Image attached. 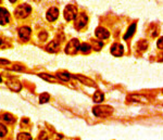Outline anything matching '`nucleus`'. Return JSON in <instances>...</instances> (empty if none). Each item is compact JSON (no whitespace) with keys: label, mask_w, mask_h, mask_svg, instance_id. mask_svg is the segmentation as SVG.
<instances>
[{"label":"nucleus","mask_w":163,"mask_h":140,"mask_svg":"<svg viewBox=\"0 0 163 140\" xmlns=\"http://www.w3.org/2000/svg\"><path fill=\"white\" fill-rule=\"evenodd\" d=\"M46 50L48 52H57L59 50V42L56 41V40L49 42L48 45L46 46Z\"/></svg>","instance_id":"nucleus-11"},{"label":"nucleus","mask_w":163,"mask_h":140,"mask_svg":"<svg viewBox=\"0 0 163 140\" xmlns=\"http://www.w3.org/2000/svg\"><path fill=\"white\" fill-rule=\"evenodd\" d=\"M18 140H32V136L27 133H20L18 135Z\"/></svg>","instance_id":"nucleus-16"},{"label":"nucleus","mask_w":163,"mask_h":140,"mask_svg":"<svg viewBox=\"0 0 163 140\" xmlns=\"http://www.w3.org/2000/svg\"><path fill=\"white\" fill-rule=\"evenodd\" d=\"M46 38H47V33L40 34V39H41V40H45Z\"/></svg>","instance_id":"nucleus-26"},{"label":"nucleus","mask_w":163,"mask_h":140,"mask_svg":"<svg viewBox=\"0 0 163 140\" xmlns=\"http://www.w3.org/2000/svg\"><path fill=\"white\" fill-rule=\"evenodd\" d=\"M0 81H1V76H0Z\"/></svg>","instance_id":"nucleus-29"},{"label":"nucleus","mask_w":163,"mask_h":140,"mask_svg":"<svg viewBox=\"0 0 163 140\" xmlns=\"http://www.w3.org/2000/svg\"><path fill=\"white\" fill-rule=\"evenodd\" d=\"M7 133H8V129L7 127L3 124H0V137H3V136H6Z\"/></svg>","instance_id":"nucleus-20"},{"label":"nucleus","mask_w":163,"mask_h":140,"mask_svg":"<svg viewBox=\"0 0 163 140\" xmlns=\"http://www.w3.org/2000/svg\"><path fill=\"white\" fill-rule=\"evenodd\" d=\"M93 112L97 116L107 117L109 115H111L112 112H113V109L109 105H98V107H95L93 109Z\"/></svg>","instance_id":"nucleus-1"},{"label":"nucleus","mask_w":163,"mask_h":140,"mask_svg":"<svg viewBox=\"0 0 163 140\" xmlns=\"http://www.w3.org/2000/svg\"><path fill=\"white\" fill-rule=\"evenodd\" d=\"M58 77L60 78L61 81H67L70 79V75L67 73H63V72H60V73H58Z\"/></svg>","instance_id":"nucleus-17"},{"label":"nucleus","mask_w":163,"mask_h":140,"mask_svg":"<svg viewBox=\"0 0 163 140\" xmlns=\"http://www.w3.org/2000/svg\"><path fill=\"white\" fill-rule=\"evenodd\" d=\"M94 48L95 49H96V50H100V49H101V48H102V46H103V44L101 41H94Z\"/></svg>","instance_id":"nucleus-24"},{"label":"nucleus","mask_w":163,"mask_h":140,"mask_svg":"<svg viewBox=\"0 0 163 140\" xmlns=\"http://www.w3.org/2000/svg\"><path fill=\"white\" fill-rule=\"evenodd\" d=\"M109 35H110L109 32L106 28H103V27H98L96 30V36L99 39H107L109 37Z\"/></svg>","instance_id":"nucleus-10"},{"label":"nucleus","mask_w":163,"mask_h":140,"mask_svg":"<svg viewBox=\"0 0 163 140\" xmlns=\"http://www.w3.org/2000/svg\"><path fill=\"white\" fill-rule=\"evenodd\" d=\"M41 78H45V79H47L48 81H52V83H54V81H57V79L54 77H52V76H49V75L47 74H40L39 75Z\"/></svg>","instance_id":"nucleus-21"},{"label":"nucleus","mask_w":163,"mask_h":140,"mask_svg":"<svg viewBox=\"0 0 163 140\" xmlns=\"http://www.w3.org/2000/svg\"><path fill=\"white\" fill-rule=\"evenodd\" d=\"M30 11H32V8H30L28 4H20V6L15 9L14 11V14L16 18L19 19H24L26 16L30 14Z\"/></svg>","instance_id":"nucleus-2"},{"label":"nucleus","mask_w":163,"mask_h":140,"mask_svg":"<svg viewBox=\"0 0 163 140\" xmlns=\"http://www.w3.org/2000/svg\"><path fill=\"white\" fill-rule=\"evenodd\" d=\"M79 41L77 39H72L71 41L67 44V48H65V52L67 54H75L77 50H79Z\"/></svg>","instance_id":"nucleus-3"},{"label":"nucleus","mask_w":163,"mask_h":140,"mask_svg":"<svg viewBox=\"0 0 163 140\" xmlns=\"http://www.w3.org/2000/svg\"><path fill=\"white\" fill-rule=\"evenodd\" d=\"M0 45H1V39H0Z\"/></svg>","instance_id":"nucleus-28"},{"label":"nucleus","mask_w":163,"mask_h":140,"mask_svg":"<svg viewBox=\"0 0 163 140\" xmlns=\"http://www.w3.org/2000/svg\"><path fill=\"white\" fill-rule=\"evenodd\" d=\"M123 52H124V48L121 44H114V45L112 46L111 53L114 57H121V56H123Z\"/></svg>","instance_id":"nucleus-8"},{"label":"nucleus","mask_w":163,"mask_h":140,"mask_svg":"<svg viewBox=\"0 0 163 140\" xmlns=\"http://www.w3.org/2000/svg\"><path fill=\"white\" fill-rule=\"evenodd\" d=\"M0 2H1V0H0Z\"/></svg>","instance_id":"nucleus-30"},{"label":"nucleus","mask_w":163,"mask_h":140,"mask_svg":"<svg viewBox=\"0 0 163 140\" xmlns=\"http://www.w3.org/2000/svg\"><path fill=\"white\" fill-rule=\"evenodd\" d=\"M87 21H88L87 16L85 14H81L79 18H76L75 20V27L77 30H81V28H83V27L87 24Z\"/></svg>","instance_id":"nucleus-5"},{"label":"nucleus","mask_w":163,"mask_h":140,"mask_svg":"<svg viewBox=\"0 0 163 140\" xmlns=\"http://www.w3.org/2000/svg\"><path fill=\"white\" fill-rule=\"evenodd\" d=\"M91 49V46L90 45H88V44H82L81 46H79V50L82 51V52H89Z\"/></svg>","instance_id":"nucleus-18"},{"label":"nucleus","mask_w":163,"mask_h":140,"mask_svg":"<svg viewBox=\"0 0 163 140\" xmlns=\"http://www.w3.org/2000/svg\"><path fill=\"white\" fill-rule=\"evenodd\" d=\"M47 20L48 21H56L58 19V16H59V10L57 9V8H50V9L48 10V12H47Z\"/></svg>","instance_id":"nucleus-9"},{"label":"nucleus","mask_w":163,"mask_h":140,"mask_svg":"<svg viewBox=\"0 0 163 140\" xmlns=\"http://www.w3.org/2000/svg\"><path fill=\"white\" fill-rule=\"evenodd\" d=\"M9 61L8 60H3V59H0V64H8Z\"/></svg>","instance_id":"nucleus-27"},{"label":"nucleus","mask_w":163,"mask_h":140,"mask_svg":"<svg viewBox=\"0 0 163 140\" xmlns=\"http://www.w3.org/2000/svg\"><path fill=\"white\" fill-rule=\"evenodd\" d=\"M12 81H8V86L11 88L12 90H16V91H19V90L21 89V84L19 83L16 79H11Z\"/></svg>","instance_id":"nucleus-13"},{"label":"nucleus","mask_w":163,"mask_h":140,"mask_svg":"<svg viewBox=\"0 0 163 140\" xmlns=\"http://www.w3.org/2000/svg\"><path fill=\"white\" fill-rule=\"evenodd\" d=\"M102 100H103V93H101V91H99V90H97L94 95V101L97 102V103H99V102H101Z\"/></svg>","instance_id":"nucleus-15"},{"label":"nucleus","mask_w":163,"mask_h":140,"mask_svg":"<svg viewBox=\"0 0 163 140\" xmlns=\"http://www.w3.org/2000/svg\"><path fill=\"white\" fill-rule=\"evenodd\" d=\"M30 33H32V30H30V28L28 26H23L19 30V36H20L23 40H25V41L28 40V38H30Z\"/></svg>","instance_id":"nucleus-6"},{"label":"nucleus","mask_w":163,"mask_h":140,"mask_svg":"<svg viewBox=\"0 0 163 140\" xmlns=\"http://www.w3.org/2000/svg\"><path fill=\"white\" fill-rule=\"evenodd\" d=\"M142 98V96H130V100H135V101H142V102H147V99H140Z\"/></svg>","instance_id":"nucleus-22"},{"label":"nucleus","mask_w":163,"mask_h":140,"mask_svg":"<svg viewBox=\"0 0 163 140\" xmlns=\"http://www.w3.org/2000/svg\"><path fill=\"white\" fill-rule=\"evenodd\" d=\"M76 12H77V10H76L75 7L72 6V4H69L64 9V18H65V20H67V21L74 20L76 16Z\"/></svg>","instance_id":"nucleus-4"},{"label":"nucleus","mask_w":163,"mask_h":140,"mask_svg":"<svg viewBox=\"0 0 163 140\" xmlns=\"http://www.w3.org/2000/svg\"><path fill=\"white\" fill-rule=\"evenodd\" d=\"M147 48V41L146 40H140L138 42V49L139 50H145Z\"/></svg>","instance_id":"nucleus-23"},{"label":"nucleus","mask_w":163,"mask_h":140,"mask_svg":"<svg viewBox=\"0 0 163 140\" xmlns=\"http://www.w3.org/2000/svg\"><path fill=\"white\" fill-rule=\"evenodd\" d=\"M10 21V14L4 8H0V25L9 23Z\"/></svg>","instance_id":"nucleus-7"},{"label":"nucleus","mask_w":163,"mask_h":140,"mask_svg":"<svg viewBox=\"0 0 163 140\" xmlns=\"http://www.w3.org/2000/svg\"><path fill=\"white\" fill-rule=\"evenodd\" d=\"M49 98H50V96H49L48 93H41V95H40V99H39L40 103H46V102H48Z\"/></svg>","instance_id":"nucleus-19"},{"label":"nucleus","mask_w":163,"mask_h":140,"mask_svg":"<svg viewBox=\"0 0 163 140\" xmlns=\"http://www.w3.org/2000/svg\"><path fill=\"white\" fill-rule=\"evenodd\" d=\"M157 45H158V48H160V49H163V37H161V38L159 39V40H158Z\"/></svg>","instance_id":"nucleus-25"},{"label":"nucleus","mask_w":163,"mask_h":140,"mask_svg":"<svg viewBox=\"0 0 163 140\" xmlns=\"http://www.w3.org/2000/svg\"><path fill=\"white\" fill-rule=\"evenodd\" d=\"M1 119H2L3 122L9 123V124H12V123L15 122V117L13 116L12 114H10V113H4V114H2V116H1Z\"/></svg>","instance_id":"nucleus-12"},{"label":"nucleus","mask_w":163,"mask_h":140,"mask_svg":"<svg viewBox=\"0 0 163 140\" xmlns=\"http://www.w3.org/2000/svg\"><path fill=\"white\" fill-rule=\"evenodd\" d=\"M135 30H136V24H132L130 27H128V30L126 32V34L124 35V39H128L130 38L132 36L134 35V33H135Z\"/></svg>","instance_id":"nucleus-14"}]
</instances>
